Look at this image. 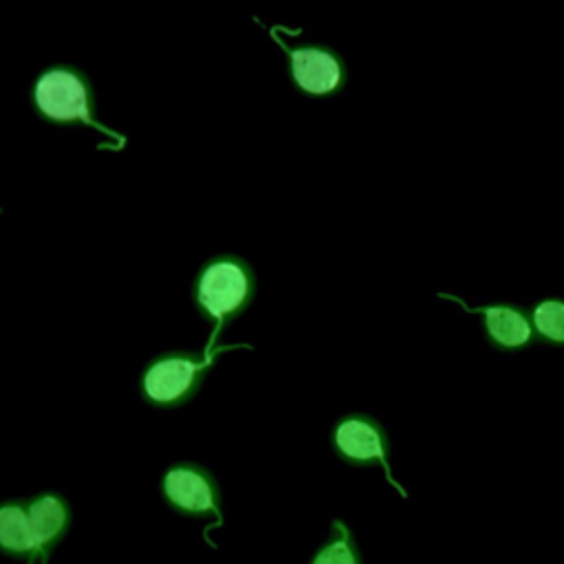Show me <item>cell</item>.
Wrapping results in <instances>:
<instances>
[{"label":"cell","mask_w":564,"mask_h":564,"mask_svg":"<svg viewBox=\"0 0 564 564\" xmlns=\"http://www.w3.org/2000/svg\"><path fill=\"white\" fill-rule=\"evenodd\" d=\"M33 112L37 119L51 126H88L121 150L126 145V137L112 128H108L97 115V95L93 79L75 64H51L46 66L33 82Z\"/></svg>","instance_id":"obj_1"},{"label":"cell","mask_w":564,"mask_h":564,"mask_svg":"<svg viewBox=\"0 0 564 564\" xmlns=\"http://www.w3.org/2000/svg\"><path fill=\"white\" fill-rule=\"evenodd\" d=\"M256 291V271L238 253H218L196 271L192 280V304L198 315L214 324L205 348H216L218 335L249 308Z\"/></svg>","instance_id":"obj_2"},{"label":"cell","mask_w":564,"mask_h":564,"mask_svg":"<svg viewBox=\"0 0 564 564\" xmlns=\"http://www.w3.org/2000/svg\"><path fill=\"white\" fill-rule=\"evenodd\" d=\"M249 346H216L205 350H163L154 355L139 375V397L156 410H176L187 405L203 388L218 352Z\"/></svg>","instance_id":"obj_3"},{"label":"cell","mask_w":564,"mask_h":564,"mask_svg":"<svg viewBox=\"0 0 564 564\" xmlns=\"http://www.w3.org/2000/svg\"><path fill=\"white\" fill-rule=\"evenodd\" d=\"M159 496L163 505L181 518H212V524L203 529V540L209 549H218L209 538V531H220L225 527L223 491L209 467L198 460H174L159 478Z\"/></svg>","instance_id":"obj_4"},{"label":"cell","mask_w":564,"mask_h":564,"mask_svg":"<svg viewBox=\"0 0 564 564\" xmlns=\"http://www.w3.org/2000/svg\"><path fill=\"white\" fill-rule=\"evenodd\" d=\"M271 40L286 57V75L293 88L306 97H330L346 88L348 66L339 51L328 44H289L280 35V26L269 29Z\"/></svg>","instance_id":"obj_5"},{"label":"cell","mask_w":564,"mask_h":564,"mask_svg":"<svg viewBox=\"0 0 564 564\" xmlns=\"http://www.w3.org/2000/svg\"><path fill=\"white\" fill-rule=\"evenodd\" d=\"M330 449L337 460L350 467H381L397 494L408 498L405 487L394 478L390 467V436L372 414L348 412L339 416L330 427Z\"/></svg>","instance_id":"obj_6"},{"label":"cell","mask_w":564,"mask_h":564,"mask_svg":"<svg viewBox=\"0 0 564 564\" xmlns=\"http://www.w3.org/2000/svg\"><path fill=\"white\" fill-rule=\"evenodd\" d=\"M438 297L456 302L467 313L478 315L485 341L498 352H518L538 341L531 311L522 304L494 302V304H482V306H469L463 297L452 295V293H438Z\"/></svg>","instance_id":"obj_7"},{"label":"cell","mask_w":564,"mask_h":564,"mask_svg":"<svg viewBox=\"0 0 564 564\" xmlns=\"http://www.w3.org/2000/svg\"><path fill=\"white\" fill-rule=\"evenodd\" d=\"M29 513L35 540V551L29 564H51L55 549L73 527V507L64 494L44 489L29 496Z\"/></svg>","instance_id":"obj_8"},{"label":"cell","mask_w":564,"mask_h":564,"mask_svg":"<svg viewBox=\"0 0 564 564\" xmlns=\"http://www.w3.org/2000/svg\"><path fill=\"white\" fill-rule=\"evenodd\" d=\"M35 551L29 498L13 496L0 500V555L29 564Z\"/></svg>","instance_id":"obj_9"},{"label":"cell","mask_w":564,"mask_h":564,"mask_svg":"<svg viewBox=\"0 0 564 564\" xmlns=\"http://www.w3.org/2000/svg\"><path fill=\"white\" fill-rule=\"evenodd\" d=\"M308 564H364V555L352 529L344 520L333 518L328 535L313 551Z\"/></svg>","instance_id":"obj_10"},{"label":"cell","mask_w":564,"mask_h":564,"mask_svg":"<svg viewBox=\"0 0 564 564\" xmlns=\"http://www.w3.org/2000/svg\"><path fill=\"white\" fill-rule=\"evenodd\" d=\"M538 341L553 348L564 346V297H544L531 311Z\"/></svg>","instance_id":"obj_11"},{"label":"cell","mask_w":564,"mask_h":564,"mask_svg":"<svg viewBox=\"0 0 564 564\" xmlns=\"http://www.w3.org/2000/svg\"><path fill=\"white\" fill-rule=\"evenodd\" d=\"M0 212H2V207H0Z\"/></svg>","instance_id":"obj_12"}]
</instances>
